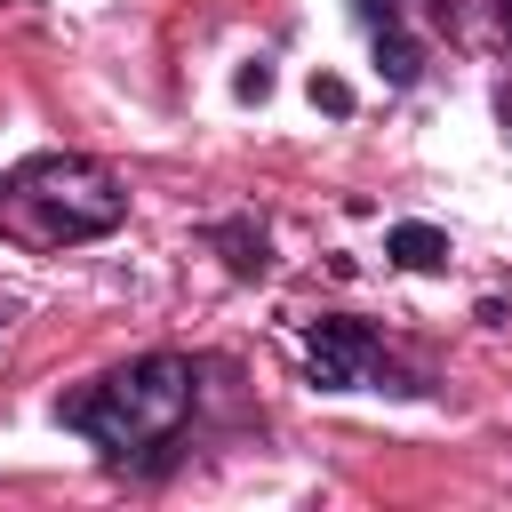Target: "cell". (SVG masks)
<instances>
[{"instance_id":"cell-4","label":"cell","mask_w":512,"mask_h":512,"mask_svg":"<svg viewBox=\"0 0 512 512\" xmlns=\"http://www.w3.org/2000/svg\"><path fill=\"white\" fill-rule=\"evenodd\" d=\"M352 16H360L368 40H376V72H384L392 88H408V80L424 72V56H416V40H408V24H400V0H352Z\"/></svg>"},{"instance_id":"cell-5","label":"cell","mask_w":512,"mask_h":512,"mask_svg":"<svg viewBox=\"0 0 512 512\" xmlns=\"http://www.w3.org/2000/svg\"><path fill=\"white\" fill-rule=\"evenodd\" d=\"M384 248H392V264H408V272H440V264H448V232H432V224H392Z\"/></svg>"},{"instance_id":"cell-3","label":"cell","mask_w":512,"mask_h":512,"mask_svg":"<svg viewBox=\"0 0 512 512\" xmlns=\"http://www.w3.org/2000/svg\"><path fill=\"white\" fill-rule=\"evenodd\" d=\"M304 368L320 392H352V384H384V392H424L408 368H392V352L360 328V320H312L304 336Z\"/></svg>"},{"instance_id":"cell-7","label":"cell","mask_w":512,"mask_h":512,"mask_svg":"<svg viewBox=\"0 0 512 512\" xmlns=\"http://www.w3.org/2000/svg\"><path fill=\"white\" fill-rule=\"evenodd\" d=\"M232 96H240V104H264V96H272V64H264V56H248V64L232 72Z\"/></svg>"},{"instance_id":"cell-8","label":"cell","mask_w":512,"mask_h":512,"mask_svg":"<svg viewBox=\"0 0 512 512\" xmlns=\"http://www.w3.org/2000/svg\"><path fill=\"white\" fill-rule=\"evenodd\" d=\"M312 104H320V112H352V88H344L336 72H312Z\"/></svg>"},{"instance_id":"cell-10","label":"cell","mask_w":512,"mask_h":512,"mask_svg":"<svg viewBox=\"0 0 512 512\" xmlns=\"http://www.w3.org/2000/svg\"><path fill=\"white\" fill-rule=\"evenodd\" d=\"M504 32H512V0H504Z\"/></svg>"},{"instance_id":"cell-11","label":"cell","mask_w":512,"mask_h":512,"mask_svg":"<svg viewBox=\"0 0 512 512\" xmlns=\"http://www.w3.org/2000/svg\"><path fill=\"white\" fill-rule=\"evenodd\" d=\"M0 328H8V304H0Z\"/></svg>"},{"instance_id":"cell-6","label":"cell","mask_w":512,"mask_h":512,"mask_svg":"<svg viewBox=\"0 0 512 512\" xmlns=\"http://www.w3.org/2000/svg\"><path fill=\"white\" fill-rule=\"evenodd\" d=\"M216 240H224V248H232V272H240V280H248V272H264V264H272V256H264V232H248V224H224V232H216Z\"/></svg>"},{"instance_id":"cell-9","label":"cell","mask_w":512,"mask_h":512,"mask_svg":"<svg viewBox=\"0 0 512 512\" xmlns=\"http://www.w3.org/2000/svg\"><path fill=\"white\" fill-rule=\"evenodd\" d=\"M496 120H504V128H512V88H496Z\"/></svg>"},{"instance_id":"cell-2","label":"cell","mask_w":512,"mask_h":512,"mask_svg":"<svg viewBox=\"0 0 512 512\" xmlns=\"http://www.w3.org/2000/svg\"><path fill=\"white\" fill-rule=\"evenodd\" d=\"M56 416H64L80 440H96L112 464H128V456H144V448H168L176 424L192 416V360L144 352V360H128V368L64 392Z\"/></svg>"},{"instance_id":"cell-1","label":"cell","mask_w":512,"mask_h":512,"mask_svg":"<svg viewBox=\"0 0 512 512\" xmlns=\"http://www.w3.org/2000/svg\"><path fill=\"white\" fill-rule=\"evenodd\" d=\"M120 216H128V192L88 152H40V160L0 176V240H16V248L104 240Z\"/></svg>"}]
</instances>
